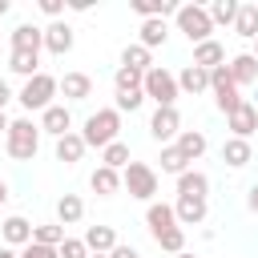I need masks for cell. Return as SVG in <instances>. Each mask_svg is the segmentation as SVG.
Here are the masks:
<instances>
[{
  "mask_svg": "<svg viewBox=\"0 0 258 258\" xmlns=\"http://www.w3.org/2000/svg\"><path fill=\"white\" fill-rule=\"evenodd\" d=\"M4 198H8V185H4V181H0V206H4Z\"/></svg>",
  "mask_w": 258,
  "mask_h": 258,
  "instance_id": "cell-45",
  "label": "cell"
},
{
  "mask_svg": "<svg viewBox=\"0 0 258 258\" xmlns=\"http://www.w3.org/2000/svg\"><path fill=\"white\" fill-rule=\"evenodd\" d=\"M20 258H60L52 246H40V242H28L24 250H20Z\"/></svg>",
  "mask_w": 258,
  "mask_h": 258,
  "instance_id": "cell-38",
  "label": "cell"
},
{
  "mask_svg": "<svg viewBox=\"0 0 258 258\" xmlns=\"http://www.w3.org/2000/svg\"><path fill=\"white\" fill-rule=\"evenodd\" d=\"M121 185L129 189V198H141V202H149V198L157 194V173H153L145 161H129V165L121 169Z\"/></svg>",
  "mask_w": 258,
  "mask_h": 258,
  "instance_id": "cell-6",
  "label": "cell"
},
{
  "mask_svg": "<svg viewBox=\"0 0 258 258\" xmlns=\"http://www.w3.org/2000/svg\"><path fill=\"white\" fill-rule=\"evenodd\" d=\"M234 32L254 40L258 36V4H238V16H234Z\"/></svg>",
  "mask_w": 258,
  "mask_h": 258,
  "instance_id": "cell-26",
  "label": "cell"
},
{
  "mask_svg": "<svg viewBox=\"0 0 258 258\" xmlns=\"http://www.w3.org/2000/svg\"><path fill=\"white\" fill-rule=\"evenodd\" d=\"M44 48H48L52 56H64V52L73 48V28H69L64 20H52V24L44 28Z\"/></svg>",
  "mask_w": 258,
  "mask_h": 258,
  "instance_id": "cell-10",
  "label": "cell"
},
{
  "mask_svg": "<svg viewBox=\"0 0 258 258\" xmlns=\"http://www.w3.org/2000/svg\"><path fill=\"white\" fill-rule=\"evenodd\" d=\"M81 157H85V141H81V133H64V137H56V161L73 165V161H81Z\"/></svg>",
  "mask_w": 258,
  "mask_h": 258,
  "instance_id": "cell-23",
  "label": "cell"
},
{
  "mask_svg": "<svg viewBox=\"0 0 258 258\" xmlns=\"http://www.w3.org/2000/svg\"><path fill=\"white\" fill-rule=\"evenodd\" d=\"M16 97H20V105H24V109H40V113H44V109L52 105V97H56V77L36 73V77H28V81H24V89H20Z\"/></svg>",
  "mask_w": 258,
  "mask_h": 258,
  "instance_id": "cell-5",
  "label": "cell"
},
{
  "mask_svg": "<svg viewBox=\"0 0 258 258\" xmlns=\"http://www.w3.org/2000/svg\"><path fill=\"white\" fill-rule=\"evenodd\" d=\"M0 133H8V117H4V109H0Z\"/></svg>",
  "mask_w": 258,
  "mask_h": 258,
  "instance_id": "cell-44",
  "label": "cell"
},
{
  "mask_svg": "<svg viewBox=\"0 0 258 258\" xmlns=\"http://www.w3.org/2000/svg\"><path fill=\"white\" fill-rule=\"evenodd\" d=\"M254 109H258V101H254Z\"/></svg>",
  "mask_w": 258,
  "mask_h": 258,
  "instance_id": "cell-51",
  "label": "cell"
},
{
  "mask_svg": "<svg viewBox=\"0 0 258 258\" xmlns=\"http://www.w3.org/2000/svg\"><path fill=\"white\" fill-rule=\"evenodd\" d=\"M165 36H169V28H165L161 16L141 20V48H157V44H165Z\"/></svg>",
  "mask_w": 258,
  "mask_h": 258,
  "instance_id": "cell-27",
  "label": "cell"
},
{
  "mask_svg": "<svg viewBox=\"0 0 258 258\" xmlns=\"http://www.w3.org/2000/svg\"><path fill=\"white\" fill-rule=\"evenodd\" d=\"M40 129H44V133H52V137L73 133V117H69V109H64V105H48V109L40 113Z\"/></svg>",
  "mask_w": 258,
  "mask_h": 258,
  "instance_id": "cell-12",
  "label": "cell"
},
{
  "mask_svg": "<svg viewBox=\"0 0 258 258\" xmlns=\"http://www.w3.org/2000/svg\"><path fill=\"white\" fill-rule=\"evenodd\" d=\"M254 56H258V36H254Z\"/></svg>",
  "mask_w": 258,
  "mask_h": 258,
  "instance_id": "cell-49",
  "label": "cell"
},
{
  "mask_svg": "<svg viewBox=\"0 0 258 258\" xmlns=\"http://www.w3.org/2000/svg\"><path fill=\"white\" fill-rule=\"evenodd\" d=\"M145 222H149V234H153V238H157L161 230L177 226V218H173V206H165V202H153V206L145 210Z\"/></svg>",
  "mask_w": 258,
  "mask_h": 258,
  "instance_id": "cell-22",
  "label": "cell"
},
{
  "mask_svg": "<svg viewBox=\"0 0 258 258\" xmlns=\"http://www.w3.org/2000/svg\"><path fill=\"white\" fill-rule=\"evenodd\" d=\"M141 101H145V93H141V89H137V93H117V113H121V109H129V113H133V109H141Z\"/></svg>",
  "mask_w": 258,
  "mask_h": 258,
  "instance_id": "cell-37",
  "label": "cell"
},
{
  "mask_svg": "<svg viewBox=\"0 0 258 258\" xmlns=\"http://www.w3.org/2000/svg\"><path fill=\"white\" fill-rule=\"evenodd\" d=\"M153 242H157L161 250H169V254H181V250H185V230H181V226H169V230H161Z\"/></svg>",
  "mask_w": 258,
  "mask_h": 258,
  "instance_id": "cell-31",
  "label": "cell"
},
{
  "mask_svg": "<svg viewBox=\"0 0 258 258\" xmlns=\"http://www.w3.org/2000/svg\"><path fill=\"white\" fill-rule=\"evenodd\" d=\"M56 89H60L69 101H85V97L93 93V81H89L85 73H64V81H56Z\"/></svg>",
  "mask_w": 258,
  "mask_h": 258,
  "instance_id": "cell-19",
  "label": "cell"
},
{
  "mask_svg": "<svg viewBox=\"0 0 258 258\" xmlns=\"http://www.w3.org/2000/svg\"><path fill=\"white\" fill-rule=\"evenodd\" d=\"M194 64L210 73V69L226 64V48H222L218 40H202V44H194Z\"/></svg>",
  "mask_w": 258,
  "mask_h": 258,
  "instance_id": "cell-14",
  "label": "cell"
},
{
  "mask_svg": "<svg viewBox=\"0 0 258 258\" xmlns=\"http://www.w3.org/2000/svg\"><path fill=\"white\" fill-rule=\"evenodd\" d=\"M149 133L157 137V141H169V137H177L181 133V113L169 105V109H157L153 117H149Z\"/></svg>",
  "mask_w": 258,
  "mask_h": 258,
  "instance_id": "cell-7",
  "label": "cell"
},
{
  "mask_svg": "<svg viewBox=\"0 0 258 258\" xmlns=\"http://www.w3.org/2000/svg\"><path fill=\"white\" fill-rule=\"evenodd\" d=\"M121 64H125V69H133V73H149V69H153L149 48H141V44H129V48L121 52Z\"/></svg>",
  "mask_w": 258,
  "mask_h": 258,
  "instance_id": "cell-28",
  "label": "cell"
},
{
  "mask_svg": "<svg viewBox=\"0 0 258 258\" xmlns=\"http://www.w3.org/2000/svg\"><path fill=\"white\" fill-rule=\"evenodd\" d=\"M210 89V73L206 69H198V64H185L181 73H177V93H189V97H198V93H206Z\"/></svg>",
  "mask_w": 258,
  "mask_h": 258,
  "instance_id": "cell-13",
  "label": "cell"
},
{
  "mask_svg": "<svg viewBox=\"0 0 258 258\" xmlns=\"http://www.w3.org/2000/svg\"><path fill=\"white\" fill-rule=\"evenodd\" d=\"M177 153H181L185 161H198V157L206 153V133H198V129H181V133H177Z\"/></svg>",
  "mask_w": 258,
  "mask_h": 258,
  "instance_id": "cell-20",
  "label": "cell"
},
{
  "mask_svg": "<svg viewBox=\"0 0 258 258\" xmlns=\"http://www.w3.org/2000/svg\"><path fill=\"white\" fill-rule=\"evenodd\" d=\"M185 165H189V161L177 153V145H165V149H161V169H165V173L181 177V173H185Z\"/></svg>",
  "mask_w": 258,
  "mask_h": 258,
  "instance_id": "cell-35",
  "label": "cell"
},
{
  "mask_svg": "<svg viewBox=\"0 0 258 258\" xmlns=\"http://www.w3.org/2000/svg\"><path fill=\"white\" fill-rule=\"evenodd\" d=\"M226 69H230L234 85H258V56L254 52H238Z\"/></svg>",
  "mask_w": 258,
  "mask_h": 258,
  "instance_id": "cell-11",
  "label": "cell"
},
{
  "mask_svg": "<svg viewBox=\"0 0 258 258\" xmlns=\"http://www.w3.org/2000/svg\"><path fill=\"white\" fill-rule=\"evenodd\" d=\"M56 254H60V258H89V246H85L81 238H64V242L56 246Z\"/></svg>",
  "mask_w": 258,
  "mask_h": 258,
  "instance_id": "cell-36",
  "label": "cell"
},
{
  "mask_svg": "<svg viewBox=\"0 0 258 258\" xmlns=\"http://www.w3.org/2000/svg\"><path fill=\"white\" fill-rule=\"evenodd\" d=\"M206 12H210V24H234V16H238V4H234V0H214Z\"/></svg>",
  "mask_w": 258,
  "mask_h": 258,
  "instance_id": "cell-32",
  "label": "cell"
},
{
  "mask_svg": "<svg viewBox=\"0 0 258 258\" xmlns=\"http://www.w3.org/2000/svg\"><path fill=\"white\" fill-rule=\"evenodd\" d=\"M230 117V129H234V137H242V141H250V133L258 129V109H254V101H242L234 113H226Z\"/></svg>",
  "mask_w": 258,
  "mask_h": 258,
  "instance_id": "cell-8",
  "label": "cell"
},
{
  "mask_svg": "<svg viewBox=\"0 0 258 258\" xmlns=\"http://www.w3.org/2000/svg\"><path fill=\"white\" fill-rule=\"evenodd\" d=\"M89 185H93V194L109 198V194H117V189H121V173H117V169H109V165H97V169H93V177H89Z\"/></svg>",
  "mask_w": 258,
  "mask_h": 258,
  "instance_id": "cell-21",
  "label": "cell"
},
{
  "mask_svg": "<svg viewBox=\"0 0 258 258\" xmlns=\"http://www.w3.org/2000/svg\"><path fill=\"white\" fill-rule=\"evenodd\" d=\"M4 242H8V246H28V242H32V222L20 218V214L4 218Z\"/></svg>",
  "mask_w": 258,
  "mask_h": 258,
  "instance_id": "cell-17",
  "label": "cell"
},
{
  "mask_svg": "<svg viewBox=\"0 0 258 258\" xmlns=\"http://www.w3.org/2000/svg\"><path fill=\"white\" fill-rule=\"evenodd\" d=\"M117 133H121V113H117V109H97V113L85 121L81 141H85V149H89V145L105 149V145H113V141H117Z\"/></svg>",
  "mask_w": 258,
  "mask_h": 258,
  "instance_id": "cell-1",
  "label": "cell"
},
{
  "mask_svg": "<svg viewBox=\"0 0 258 258\" xmlns=\"http://www.w3.org/2000/svg\"><path fill=\"white\" fill-rule=\"evenodd\" d=\"M109 258H141V254H137L133 246H113V250H109Z\"/></svg>",
  "mask_w": 258,
  "mask_h": 258,
  "instance_id": "cell-40",
  "label": "cell"
},
{
  "mask_svg": "<svg viewBox=\"0 0 258 258\" xmlns=\"http://www.w3.org/2000/svg\"><path fill=\"white\" fill-rule=\"evenodd\" d=\"M89 258H109V254H89Z\"/></svg>",
  "mask_w": 258,
  "mask_h": 258,
  "instance_id": "cell-50",
  "label": "cell"
},
{
  "mask_svg": "<svg viewBox=\"0 0 258 258\" xmlns=\"http://www.w3.org/2000/svg\"><path fill=\"white\" fill-rule=\"evenodd\" d=\"M141 77H145V73H133V69L121 64V69L113 73V85H117V93H137V89H141Z\"/></svg>",
  "mask_w": 258,
  "mask_h": 258,
  "instance_id": "cell-34",
  "label": "cell"
},
{
  "mask_svg": "<svg viewBox=\"0 0 258 258\" xmlns=\"http://www.w3.org/2000/svg\"><path fill=\"white\" fill-rule=\"evenodd\" d=\"M40 12H48V16H60V0H40Z\"/></svg>",
  "mask_w": 258,
  "mask_h": 258,
  "instance_id": "cell-42",
  "label": "cell"
},
{
  "mask_svg": "<svg viewBox=\"0 0 258 258\" xmlns=\"http://www.w3.org/2000/svg\"><path fill=\"white\" fill-rule=\"evenodd\" d=\"M173 258H194V254H185V250H181V254H173Z\"/></svg>",
  "mask_w": 258,
  "mask_h": 258,
  "instance_id": "cell-48",
  "label": "cell"
},
{
  "mask_svg": "<svg viewBox=\"0 0 258 258\" xmlns=\"http://www.w3.org/2000/svg\"><path fill=\"white\" fill-rule=\"evenodd\" d=\"M210 194V177L198 173V169H185L177 177V198H206Z\"/></svg>",
  "mask_w": 258,
  "mask_h": 258,
  "instance_id": "cell-16",
  "label": "cell"
},
{
  "mask_svg": "<svg viewBox=\"0 0 258 258\" xmlns=\"http://www.w3.org/2000/svg\"><path fill=\"white\" fill-rule=\"evenodd\" d=\"M8 97H12V89H8V85H4V81H0V109H4V105H8Z\"/></svg>",
  "mask_w": 258,
  "mask_h": 258,
  "instance_id": "cell-43",
  "label": "cell"
},
{
  "mask_svg": "<svg viewBox=\"0 0 258 258\" xmlns=\"http://www.w3.org/2000/svg\"><path fill=\"white\" fill-rule=\"evenodd\" d=\"M81 218H85V202H81L77 194H64V198L56 202V222H60V226H77Z\"/></svg>",
  "mask_w": 258,
  "mask_h": 258,
  "instance_id": "cell-25",
  "label": "cell"
},
{
  "mask_svg": "<svg viewBox=\"0 0 258 258\" xmlns=\"http://www.w3.org/2000/svg\"><path fill=\"white\" fill-rule=\"evenodd\" d=\"M133 12L141 20H149V16H157V0H133Z\"/></svg>",
  "mask_w": 258,
  "mask_h": 258,
  "instance_id": "cell-39",
  "label": "cell"
},
{
  "mask_svg": "<svg viewBox=\"0 0 258 258\" xmlns=\"http://www.w3.org/2000/svg\"><path fill=\"white\" fill-rule=\"evenodd\" d=\"M4 12H8V0H0V16H4Z\"/></svg>",
  "mask_w": 258,
  "mask_h": 258,
  "instance_id": "cell-47",
  "label": "cell"
},
{
  "mask_svg": "<svg viewBox=\"0 0 258 258\" xmlns=\"http://www.w3.org/2000/svg\"><path fill=\"white\" fill-rule=\"evenodd\" d=\"M246 206H250V214H258V181L246 189Z\"/></svg>",
  "mask_w": 258,
  "mask_h": 258,
  "instance_id": "cell-41",
  "label": "cell"
},
{
  "mask_svg": "<svg viewBox=\"0 0 258 258\" xmlns=\"http://www.w3.org/2000/svg\"><path fill=\"white\" fill-rule=\"evenodd\" d=\"M141 93H145V97H153V101H157V109H169V105L177 101V77H173L169 69L153 64V69L141 77Z\"/></svg>",
  "mask_w": 258,
  "mask_h": 258,
  "instance_id": "cell-3",
  "label": "cell"
},
{
  "mask_svg": "<svg viewBox=\"0 0 258 258\" xmlns=\"http://www.w3.org/2000/svg\"><path fill=\"white\" fill-rule=\"evenodd\" d=\"M36 145H40V125H32L28 117L8 121V157H16V161H32Z\"/></svg>",
  "mask_w": 258,
  "mask_h": 258,
  "instance_id": "cell-2",
  "label": "cell"
},
{
  "mask_svg": "<svg viewBox=\"0 0 258 258\" xmlns=\"http://www.w3.org/2000/svg\"><path fill=\"white\" fill-rule=\"evenodd\" d=\"M250 157H254V149H250V141H242V137H230V141L222 145V161L234 165V169H242Z\"/></svg>",
  "mask_w": 258,
  "mask_h": 258,
  "instance_id": "cell-24",
  "label": "cell"
},
{
  "mask_svg": "<svg viewBox=\"0 0 258 258\" xmlns=\"http://www.w3.org/2000/svg\"><path fill=\"white\" fill-rule=\"evenodd\" d=\"M0 258H20V254H12V250H8V246H4V250H0Z\"/></svg>",
  "mask_w": 258,
  "mask_h": 258,
  "instance_id": "cell-46",
  "label": "cell"
},
{
  "mask_svg": "<svg viewBox=\"0 0 258 258\" xmlns=\"http://www.w3.org/2000/svg\"><path fill=\"white\" fill-rule=\"evenodd\" d=\"M36 64H40V52H12V56H8V69H12V73H20L24 81H28V77H36Z\"/></svg>",
  "mask_w": 258,
  "mask_h": 258,
  "instance_id": "cell-29",
  "label": "cell"
},
{
  "mask_svg": "<svg viewBox=\"0 0 258 258\" xmlns=\"http://www.w3.org/2000/svg\"><path fill=\"white\" fill-rule=\"evenodd\" d=\"M177 32H185L194 44H202V40H210V32H214V24H210V12L202 8V4H177Z\"/></svg>",
  "mask_w": 258,
  "mask_h": 258,
  "instance_id": "cell-4",
  "label": "cell"
},
{
  "mask_svg": "<svg viewBox=\"0 0 258 258\" xmlns=\"http://www.w3.org/2000/svg\"><path fill=\"white\" fill-rule=\"evenodd\" d=\"M81 242H85L93 254H109V250L117 246V234H113V226H89Z\"/></svg>",
  "mask_w": 258,
  "mask_h": 258,
  "instance_id": "cell-18",
  "label": "cell"
},
{
  "mask_svg": "<svg viewBox=\"0 0 258 258\" xmlns=\"http://www.w3.org/2000/svg\"><path fill=\"white\" fill-rule=\"evenodd\" d=\"M40 48H44V28H36V24L12 28V52H40Z\"/></svg>",
  "mask_w": 258,
  "mask_h": 258,
  "instance_id": "cell-9",
  "label": "cell"
},
{
  "mask_svg": "<svg viewBox=\"0 0 258 258\" xmlns=\"http://www.w3.org/2000/svg\"><path fill=\"white\" fill-rule=\"evenodd\" d=\"M101 165H109V169H125L129 165V145L125 141H113V145H105V153H101Z\"/></svg>",
  "mask_w": 258,
  "mask_h": 258,
  "instance_id": "cell-30",
  "label": "cell"
},
{
  "mask_svg": "<svg viewBox=\"0 0 258 258\" xmlns=\"http://www.w3.org/2000/svg\"><path fill=\"white\" fill-rule=\"evenodd\" d=\"M32 242H40V246H60L64 242V226L56 222V226H32Z\"/></svg>",
  "mask_w": 258,
  "mask_h": 258,
  "instance_id": "cell-33",
  "label": "cell"
},
{
  "mask_svg": "<svg viewBox=\"0 0 258 258\" xmlns=\"http://www.w3.org/2000/svg\"><path fill=\"white\" fill-rule=\"evenodd\" d=\"M173 218H177L181 226H198V222H206V198H177Z\"/></svg>",
  "mask_w": 258,
  "mask_h": 258,
  "instance_id": "cell-15",
  "label": "cell"
}]
</instances>
